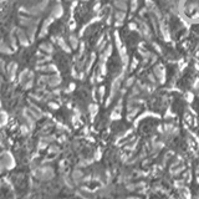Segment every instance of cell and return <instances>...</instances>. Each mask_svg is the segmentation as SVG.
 <instances>
[{
    "mask_svg": "<svg viewBox=\"0 0 199 199\" xmlns=\"http://www.w3.org/2000/svg\"><path fill=\"white\" fill-rule=\"evenodd\" d=\"M39 47H40V50H41L42 52H45V54H47V55H51V54H54V51H55L54 45H52L51 42H47V41L41 42V44L39 45Z\"/></svg>",
    "mask_w": 199,
    "mask_h": 199,
    "instance_id": "cell-9",
    "label": "cell"
},
{
    "mask_svg": "<svg viewBox=\"0 0 199 199\" xmlns=\"http://www.w3.org/2000/svg\"><path fill=\"white\" fill-rule=\"evenodd\" d=\"M62 15H64V6L61 4H59V3L55 4L52 10H51V16L54 19H60Z\"/></svg>",
    "mask_w": 199,
    "mask_h": 199,
    "instance_id": "cell-8",
    "label": "cell"
},
{
    "mask_svg": "<svg viewBox=\"0 0 199 199\" xmlns=\"http://www.w3.org/2000/svg\"><path fill=\"white\" fill-rule=\"evenodd\" d=\"M16 39H18V42L21 45V46H29V44L31 42L30 41V39H29V36H28V34L25 30H23V29H20V28H18L16 29Z\"/></svg>",
    "mask_w": 199,
    "mask_h": 199,
    "instance_id": "cell-2",
    "label": "cell"
},
{
    "mask_svg": "<svg viewBox=\"0 0 199 199\" xmlns=\"http://www.w3.org/2000/svg\"><path fill=\"white\" fill-rule=\"evenodd\" d=\"M57 42H59V45H60V47L64 50V51H66V52H70V47H67V44L65 42V40L62 39V37H57Z\"/></svg>",
    "mask_w": 199,
    "mask_h": 199,
    "instance_id": "cell-14",
    "label": "cell"
},
{
    "mask_svg": "<svg viewBox=\"0 0 199 199\" xmlns=\"http://www.w3.org/2000/svg\"><path fill=\"white\" fill-rule=\"evenodd\" d=\"M37 70H40V71H42L44 73H46V72H56V66L54 65V64H46V65H42V66H37L36 67Z\"/></svg>",
    "mask_w": 199,
    "mask_h": 199,
    "instance_id": "cell-11",
    "label": "cell"
},
{
    "mask_svg": "<svg viewBox=\"0 0 199 199\" xmlns=\"http://www.w3.org/2000/svg\"><path fill=\"white\" fill-rule=\"evenodd\" d=\"M182 10L186 18L191 20L199 19V0H184L182 4Z\"/></svg>",
    "mask_w": 199,
    "mask_h": 199,
    "instance_id": "cell-1",
    "label": "cell"
},
{
    "mask_svg": "<svg viewBox=\"0 0 199 199\" xmlns=\"http://www.w3.org/2000/svg\"><path fill=\"white\" fill-rule=\"evenodd\" d=\"M36 33H37V25H33V26L26 28V34H28V36H29L30 41H34Z\"/></svg>",
    "mask_w": 199,
    "mask_h": 199,
    "instance_id": "cell-12",
    "label": "cell"
},
{
    "mask_svg": "<svg viewBox=\"0 0 199 199\" xmlns=\"http://www.w3.org/2000/svg\"><path fill=\"white\" fill-rule=\"evenodd\" d=\"M31 78H35V76H34V72L33 71H30L29 68H24L20 73H19V83L23 86L26 81H29V80H31Z\"/></svg>",
    "mask_w": 199,
    "mask_h": 199,
    "instance_id": "cell-3",
    "label": "cell"
},
{
    "mask_svg": "<svg viewBox=\"0 0 199 199\" xmlns=\"http://www.w3.org/2000/svg\"><path fill=\"white\" fill-rule=\"evenodd\" d=\"M62 82V78L57 75V73H51V75H49V80H47V85L50 86V87H52V89H56L60 83Z\"/></svg>",
    "mask_w": 199,
    "mask_h": 199,
    "instance_id": "cell-5",
    "label": "cell"
},
{
    "mask_svg": "<svg viewBox=\"0 0 199 199\" xmlns=\"http://www.w3.org/2000/svg\"><path fill=\"white\" fill-rule=\"evenodd\" d=\"M68 42H70V46H71L72 49H76L77 45H78V39H77V36H76V35H70Z\"/></svg>",
    "mask_w": 199,
    "mask_h": 199,
    "instance_id": "cell-13",
    "label": "cell"
},
{
    "mask_svg": "<svg viewBox=\"0 0 199 199\" xmlns=\"http://www.w3.org/2000/svg\"><path fill=\"white\" fill-rule=\"evenodd\" d=\"M19 24L21 26L29 28V26H33V25H37L39 19H34L31 16H19Z\"/></svg>",
    "mask_w": 199,
    "mask_h": 199,
    "instance_id": "cell-4",
    "label": "cell"
},
{
    "mask_svg": "<svg viewBox=\"0 0 199 199\" xmlns=\"http://www.w3.org/2000/svg\"><path fill=\"white\" fill-rule=\"evenodd\" d=\"M50 107H51V108H54V110H56V108H57V105H56L55 102H54V103H52V102H50Z\"/></svg>",
    "mask_w": 199,
    "mask_h": 199,
    "instance_id": "cell-16",
    "label": "cell"
},
{
    "mask_svg": "<svg viewBox=\"0 0 199 199\" xmlns=\"http://www.w3.org/2000/svg\"><path fill=\"white\" fill-rule=\"evenodd\" d=\"M16 71H18V64L16 62H9L8 66H6V75L9 76V80L13 81L15 75H16Z\"/></svg>",
    "mask_w": 199,
    "mask_h": 199,
    "instance_id": "cell-7",
    "label": "cell"
},
{
    "mask_svg": "<svg viewBox=\"0 0 199 199\" xmlns=\"http://www.w3.org/2000/svg\"><path fill=\"white\" fill-rule=\"evenodd\" d=\"M14 49L5 40H0V54L1 55H13Z\"/></svg>",
    "mask_w": 199,
    "mask_h": 199,
    "instance_id": "cell-6",
    "label": "cell"
},
{
    "mask_svg": "<svg viewBox=\"0 0 199 199\" xmlns=\"http://www.w3.org/2000/svg\"><path fill=\"white\" fill-rule=\"evenodd\" d=\"M47 80H49V75L47 73H41V75L37 76L36 85L40 86V87H45L47 85Z\"/></svg>",
    "mask_w": 199,
    "mask_h": 199,
    "instance_id": "cell-10",
    "label": "cell"
},
{
    "mask_svg": "<svg viewBox=\"0 0 199 199\" xmlns=\"http://www.w3.org/2000/svg\"><path fill=\"white\" fill-rule=\"evenodd\" d=\"M0 70H1V71H6V66H5V61L3 60V57H0Z\"/></svg>",
    "mask_w": 199,
    "mask_h": 199,
    "instance_id": "cell-15",
    "label": "cell"
}]
</instances>
